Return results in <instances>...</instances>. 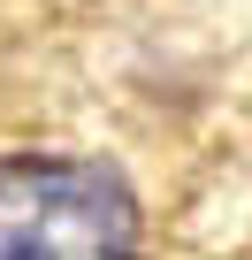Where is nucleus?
Listing matches in <instances>:
<instances>
[{"label":"nucleus","mask_w":252,"mask_h":260,"mask_svg":"<svg viewBox=\"0 0 252 260\" xmlns=\"http://www.w3.org/2000/svg\"><path fill=\"white\" fill-rule=\"evenodd\" d=\"M146 222L115 169L77 153L0 161V260H138Z\"/></svg>","instance_id":"1"}]
</instances>
